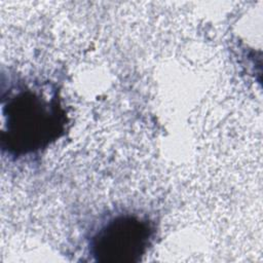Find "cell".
Instances as JSON below:
<instances>
[{"label": "cell", "instance_id": "1", "mask_svg": "<svg viewBox=\"0 0 263 263\" xmlns=\"http://www.w3.org/2000/svg\"><path fill=\"white\" fill-rule=\"evenodd\" d=\"M1 146L21 156L46 148L65 132L67 117L58 91L47 83L16 82L2 96Z\"/></svg>", "mask_w": 263, "mask_h": 263}, {"label": "cell", "instance_id": "2", "mask_svg": "<svg viewBox=\"0 0 263 263\" xmlns=\"http://www.w3.org/2000/svg\"><path fill=\"white\" fill-rule=\"evenodd\" d=\"M151 221L130 214H120L103 224L90 239V253L97 261L138 262L154 235Z\"/></svg>", "mask_w": 263, "mask_h": 263}]
</instances>
